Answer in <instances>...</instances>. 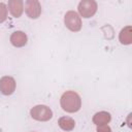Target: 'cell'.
Segmentation results:
<instances>
[{
  "mask_svg": "<svg viewBox=\"0 0 132 132\" xmlns=\"http://www.w3.org/2000/svg\"><path fill=\"white\" fill-rule=\"evenodd\" d=\"M61 107L64 111L73 113L77 112L81 107V99L80 96L74 91H66L63 93L60 99Z\"/></svg>",
  "mask_w": 132,
  "mask_h": 132,
  "instance_id": "obj_1",
  "label": "cell"
},
{
  "mask_svg": "<svg viewBox=\"0 0 132 132\" xmlns=\"http://www.w3.org/2000/svg\"><path fill=\"white\" fill-rule=\"evenodd\" d=\"M30 116L35 121L47 122L53 118V111L48 106L43 104H38L31 108Z\"/></svg>",
  "mask_w": 132,
  "mask_h": 132,
  "instance_id": "obj_2",
  "label": "cell"
},
{
  "mask_svg": "<svg viewBox=\"0 0 132 132\" xmlns=\"http://www.w3.org/2000/svg\"><path fill=\"white\" fill-rule=\"evenodd\" d=\"M97 8L98 4L94 0H81L77 6L79 16H82L85 19L92 18L97 12Z\"/></svg>",
  "mask_w": 132,
  "mask_h": 132,
  "instance_id": "obj_3",
  "label": "cell"
},
{
  "mask_svg": "<svg viewBox=\"0 0 132 132\" xmlns=\"http://www.w3.org/2000/svg\"><path fill=\"white\" fill-rule=\"evenodd\" d=\"M64 25L72 32H78L81 29V19L74 10H69L64 15Z\"/></svg>",
  "mask_w": 132,
  "mask_h": 132,
  "instance_id": "obj_4",
  "label": "cell"
},
{
  "mask_svg": "<svg viewBox=\"0 0 132 132\" xmlns=\"http://www.w3.org/2000/svg\"><path fill=\"white\" fill-rule=\"evenodd\" d=\"M25 11L30 19H37L41 14V5L37 0H27L25 2Z\"/></svg>",
  "mask_w": 132,
  "mask_h": 132,
  "instance_id": "obj_5",
  "label": "cell"
},
{
  "mask_svg": "<svg viewBox=\"0 0 132 132\" xmlns=\"http://www.w3.org/2000/svg\"><path fill=\"white\" fill-rule=\"evenodd\" d=\"M15 86L16 82L11 76H3L0 78V92L5 96L13 94L15 91Z\"/></svg>",
  "mask_w": 132,
  "mask_h": 132,
  "instance_id": "obj_6",
  "label": "cell"
},
{
  "mask_svg": "<svg viewBox=\"0 0 132 132\" xmlns=\"http://www.w3.org/2000/svg\"><path fill=\"white\" fill-rule=\"evenodd\" d=\"M10 43L15 46V47H23L27 44L28 41V37L27 34L23 31H14L11 35H10Z\"/></svg>",
  "mask_w": 132,
  "mask_h": 132,
  "instance_id": "obj_7",
  "label": "cell"
},
{
  "mask_svg": "<svg viewBox=\"0 0 132 132\" xmlns=\"http://www.w3.org/2000/svg\"><path fill=\"white\" fill-rule=\"evenodd\" d=\"M7 7L13 18H20L24 12V2L22 0H9Z\"/></svg>",
  "mask_w": 132,
  "mask_h": 132,
  "instance_id": "obj_8",
  "label": "cell"
},
{
  "mask_svg": "<svg viewBox=\"0 0 132 132\" xmlns=\"http://www.w3.org/2000/svg\"><path fill=\"white\" fill-rule=\"evenodd\" d=\"M111 121V114L107 111H99L96 112L93 117V123L96 126L107 125Z\"/></svg>",
  "mask_w": 132,
  "mask_h": 132,
  "instance_id": "obj_9",
  "label": "cell"
},
{
  "mask_svg": "<svg viewBox=\"0 0 132 132\" xmlns=\"http://www.w3.org/2000/svg\"><path fill=\"white\" fill-rule=\"evenodd\" d=\"M119 40L124 45H128V44L132 43V28H131V26H126L121 30V32L119 34Z\"/></svg>",
  "mask_w": 132,
  "mask_h": 132,
  "instance_id": "obj_10",
  "label": "cell"
},
{
  "mask_svg": "<svg viewBox=\"0 0 132 132\" xmlns=\"http://www.w3.org/2000/svg\"><path fill=\"white\" fill-rule=\"evenodd\" d=\"M58 125L63 131H71L75 127V121L70 117H61L58 120Z\"/></svg>",
  "mask_w": 132,
  "mask_h": 132,
  "instance_id": "obj_11",
  "label": "cell"
},
{
  "mask_svg": "<svg viewBox=\"0 0 132 132\" xmlns=\"http://www.w3.org/2000/svg\"><path fill=\"white\" fill-rule=\"evenodd\" d=\"M7 15H8L7 5L3 2H0V24L4 23L7 20Z\"/></svg>",
  "mask_w": 132,
  "mask_h": 132,
  "instance_id": "obj_12",
  "label": "cell"
},
{
  "mask_svg": "<svg viewBox=\"0 0 132 132\" xmlns=\"http://www.w3.org/2000/svg\"><path fill=\"white\" fill-rule=\"evenodd\" d=\"M97 132H111V128L108 125L97 126Z\"/></svg>",
  "mask_w": 132,
  "mask_h": 132,
  "instance_id": "obj_13",
  "label": "cell"
}]
</instances>
